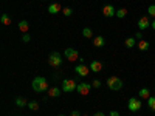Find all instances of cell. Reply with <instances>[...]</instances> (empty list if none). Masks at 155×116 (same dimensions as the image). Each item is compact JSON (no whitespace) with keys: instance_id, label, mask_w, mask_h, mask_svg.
<instances>
[{"instance_id":"9a60e30c","label":"cell","mask_w":155,"mask_h":116,"mask_svg":"<svg viewBox=\"0 0 155 116\" xmlns=\"http://www.w3.org/2000/svg\"><path fill=\"white\" fill-rule=\"evenodd\" d=\"M17 27H19V30L25 34V33H28V30H30V23H28L27 20H20Z\"/></svg>"},{"instance_id":"5bb4252c","label":"cell","mask_w":155,"mask_h":116,"mask_svg":"<svg viewBox=\"0 0 155 116\" xmlns=\"http://www.w3.org/2000/svg\"><path fill=\"white\" fill-rule=\"evenodd\" d=\"M62 9H64V8H62L59 3H56V2H54V3H51V5L48 6V12H50V14H58V12L62 11Z\"/></svg>"},{"instance_id":"52a82bcc","label":"cell","mask_w":155,"mask_h":116,"mask_svg":"<svg viewBox=\"0 0 155 116\" xmlns=\"http://www.w3.org/2000/svg\"><path fill=\"white\" fill-rule=\"evenodd\" d=\"M90 90H92V84H87V82H81V84H78V88H76V92L79 93L81 96H87L90 93Z\"/></svg>"},{"instance_id":"d6986e66","label":"cell","mask_w":155,"mask_h":116,"mask_svg":"<svg viewBox=\"0 0 155 116\" xmlns=\"http://www.w3.org/2000/svg\"><path fill=\"white\" fill-rule=\"evenodd\" d=\"M16 105L17 107H28V101L25 98H17L16 99Z\"/></svg>"},{"instance_id":"d590c367","label":"cell","mask_w":155,"mask_h":116,"mask_svg":"<svg viewBox=\"0 0 155 116\" xmlns=\"http://www.w3.org/2000/svg\"><path fill=\"white\" fill-rule=\"evenodd\" d=\"M42 2H45V0H42Z\"/></svg>"},{"instance_id":"4dcf8cb0","label":"cell","mask_w":155,"mask_h":116,"mask_svg":"<svg viewBox=\"0 0 155 116\" xmlns=\"http://www.w3.org/2000/svg\"><path fill=\"white\" fill-rule=\"evenodd\" d=\"M109 116H120V113L116 110H112V111H109Z\"/></svg>"},{"instance_id":"4316f807","label":"cell","mask_w":155,"mask_h":116,"mask_svg":"<svg viewBox=\"0 0 155 116\" xmlns=\"http://www.w3.org/2000/svg\"><path fill=\"white\" fill-rule=\"evenodd\" d=\"M22 40H23V42H30V40H31V37H30V34H27V33H25V34L22 36Z\"/></svg>"},{"instance_id":"f546056e","label":"cell","mask_w":155,"mask_h":116,"mask_svg":"<svg viewBox=\"0 0 155 116\" xmlns=\"http://www.w3.org/2000/svg\"><path fill=\"white\" fill-rule=\"evenodd\" d=\"M70 116H81V111H79V110H73V111L70 113Z\"/></svg>"},{"instance_id":"6da1fadb","label":"cell","mask_w":155,"mask_h":116,"mask_svg":"<svg viewBox=\"0 0 155 116\" xmlns=\"http://www.w3.org/2000/svg\"><path fill=\"white\" fill-rule=\"evenodd\" d=\"M31 87H33V90H34L36 93H44V92H47V90L50 88L47 79H45V77H42V76H36L34 79H33Z\"/></svg>"},{"instance_id":"e0dca14e","label":"cell","mask_w":155,"mask_h":116,"mask_svg":"<svg viewBox=\"0 0 155 116\" xmlns=\"http://www.w3.org/2000/svg\"><path fill=\"white\" fill-rule=\"evenodd\" d=\"M138 96L141 99H149L150 98V92H149V88H141L140 92H138Z\"/></svg>"},{"instance_id":"1f68e13d","label":"cell","mask_w":155,"mask_h":116,"mask_svg":"<svg viewBox=\"0 0 155 116\" xmlns=\"http://www.w3.org/2000/svg\"><path fill=\"white\" fill-rule=\"evenodd\" d=\"M93 116H106V113H102V111H96V113H93Z\"/></svg>"},{"instance_id":"30bf717a","label":"cell","mask_w":155,"mask_h":116,"mask_svg":"<svg viewBox=\"0 0 155 116\" xmlns=\"http://www.w3.org/2000/svg\"><path fill=\"white\" fill-rule=\"evenodd\" d=\"M102 14L106 17H113V16H116V9L113 8V5H106L102 8Z\"/></svg>"},{"instance_id":"8992f818","label":"cell","mask_w":155,"mask_h":116,"mask_svg":"<svg viewBox=\"0 0 155 116\" xmlns=\"http://www.w3.org/2000/svg\"><path fill=\"white\" fill-rule=\"evenodd\" d=\"M74 71H76L78 76L85 77V76H88V73L92 71V70H90V67H87L85 63H78V65L74 67Z\"/></svg>"},{"instance_id":"f1b7e54d","label":"cell","mask_w":155,"mask_h":116,"mask_svg":"<svg viewBox=\"0 0 155 116\" xmlns=\"http://www.w3.org/2000/svg\"><path fill=\"white\" fill-rule=\"evenodd\" d=\"M135 39H140V40H143V33L141 31H138V33H135V36H134Z\"/></svg>"},{"instance_id":"83f0119b","label":"cell","mask_w":155,"mask_h":116,"mask_svg":"<svg viewBox=\"0 0 155 116\" xmlns=\"http://www.w3.org/2000/svg\"><path fill=\"white\" fill-rule=\"evenodd\" d=\"M92 87H95V88H99V87H101V81H98V79H95V81L92 82Z\"/></svg>"},{"instance_id":"8fae6325","label":"cell","mask_w":155,"mask_h":116,"mask_svg":"<svg viewBox=\"0 0 155 116\" xmlns=\"http://www.w3.org/2000/svg\"><path fill=\"white\" fill-rule=\"evenodd\" d=\"M88 67H90V70H92L93 73H101L102 71V63L99 60H92Z\"/></svg>"},{"instance_id":"7c38bea8","label":"cell","mask_w":155,"mask_h":116,"mask_svg":"<svg viewBox=\"0 0 155 116\" xmlns=\"http://www.w3.org/2000/svg\"><path fill=\"white\" fill-rule=\"evenodd\" d=\"M61 92H62V88H59V87H50L48 88V96L54 99V98H58L61 95Z\"/></svg>"},{"instance_id":"44dd1931","label":"cell","mask_w":155,"mask_h":116,"mask_svg":"<svg viewBox=\"0 0 155 116\" xmlns=\"http://www.w3.org/2000/svg\"><path fill=\"white\" fill-rule=\"evenodd\" d=\"M82 34H84L85 39H92V37H93V31L90 30L88 27H84V28H82Z\"/></svg>"},{"instance_id":"9c48e42d","label":"cell","mask_w":155,"mask_h":116,"mask_svg":"<svg viewBox=\"0 0 155 116\" xmlns=\"http://www.w3.org/2000/svg\"><path fill=\"white\" fill-rule=\"evenodd\" d=\"M149 27H150V20H149V17L143 16V17L138 20V30H140V31H144V30H147Z\"/></svg>"},{"instance_id":"4fadbf2b","label":"cell","mask_w":155,"mask_h":116,"mask_svg":"<svg viewBox=\"0 0 155 116\" xmlns=\"http://www.w3.org/2000/svg\"><path fill=\"white\" fill-rule=\"evenodd\" d=\"M93 45L96 47V48H102L106 45V39H104V36H96L95 39H93Z\"/></svg>"},{"instance_id":"836d02e7","label":"cell","mask_w":155,"mask_h":116,"mask_svg":"<svg viewBox=\"0 0 155 116\" xmlns=\"http://www.w3.org/2000/svg\"><path fill=\"white\" fill-rule=\"evenodd\" d=\"M81 116H88V114H85V113H84V114H81Z\"/></svg>"},{"instance_id":"7402d4cb","label":"cell","mask_w":155,"mask_h":116,"mask_svg":"<svg viewBox=\"0 0 155 116\" xmlns=\"http://www.w3.org/2000/svg\"><path fill=\"white\" fill-rule=\"evenodd\" d=\"M126 16H127V9H126V8L116 9V17H118V19H124Z\"/></svg>"},{"instance_id":"ac0fdd59","label":"cell","mask_w":155,"mask_h":116,"mask_svg":"<svg viewBox=\"0 0 155 116\" xmlns=\"http://www.w3.org/2000/svg\"><path fill=\"white\" fill-rule=\"evenodd\" d=\"M137 47H138V50H140V51H147V50H149V42L143 39V40H140V42H138V45H137Z\"/></svg>"},{"instance_id":"d6a6232c","label":"cell","mask_w":155,"mask_h":116,"mask_svg":"<svg viewBox=\"0 0 155 116\" xmlns=\"http://www.w3.org/2000/svg\"><path fill=\"white\" fill-rule=\"evenodd\" d=\"M150 27H152V30H153V31H155V19H153V20H152V22H150Z\"/></svg>"},{"instance_id":"5b68a950","label":"cell","mask_w":155,"mask_h":116,"mask_svg":"<svg viewBox=\"0 0 155 116\" xmlns=\"http://www.w3.org/2000/svg\"><path fill=\"white\" fill-rule=\"evenodd\" d=\"M141 107H143V104H141V99L140 98H130L127 102V108L130 111H138Z\"/></svg>"},{"instance_id":"ba28073f","label":"cell","mask_w":155,"mask_h":116,"mask_svg":"<svg viewBox=\"0 0 155 116\" xmlns=\"http://www.w3.org/2000/svg\"><path fill=\"white\" fill-rule=\"evenodd\" d=\"M64 54H65V57H67L70 62H76V60H79V59H81V57H79V53H78L74 48H67Z\"/></svg>"},{"instance_id":"ffe728a7","label":"cell","mask_w":155,"mask_h":116,"mask_svg":"<svg viewBox=\"0 0 155 116\" xmlns=\"http://www.w3.org/2000/svg\"><path fill=\"white\" fill-rule=\"evenodd\" d=\"M0 22H2L5 27H9L11 25V17L8 14H2V17H0Z\"/></svg>"},{"instance_id":"cb8c5ba5","label":"cell","mask_w":155,"mask_h":116,"mask_svg":"<svg viewBox=\"0 0 155 116\" xmlns=\"http://www.w3.org/2000/svg\"><path fill=\"white\" fill-rule=\"evenodd\" d=\"M147 107H149L152 111H155V96H150V98L147 99Z\"/></svg>"},{"instance_id":"d4e9b609","label":"cell","mask_w":155,"mask_h":116,"mask_svg":"<svg viewBox=\"0 0 155 116\" xmlns=\"http://www.w3.org/2000/svg\"><path fill=\"white\" fill-rule=\"evenodd\" d=\"M147 14H149L150 17L155 19V5H150V6L147 8Z\"/></svg>"},{"instance_id":"2e32d148","label":"cell","mask_w":155,"mask_h":116,"mask_svg":"<svg viewBox=\"0 0 155 116\" xmlns=\"http://www.w3.org/2000/svg\"><path fill=\"white\" fill-rule=\"evenodd\" d=\"M124 45H126V48H134V47L138 45V42H137L135 37H127L126 42H124Z\"/></svg>"},{"instance_id":"484cf974","label":"cell","mask_w":155,"mask_h":116,"mask_svg":"<svg viewBox=\"0 0 155 116\" xmlns=\"http://www.w3.org/2000/svg\"><path fill=\"white\" fill-rule=\"evenodd\" d=\"M62 12H64V16H67V17H70V16L73 14V9L67 6V8H64V9H62Z\"/></svg>"},{"instance_id":"3957f363","label":"cell","mask_w":155,"mask_h":116,"mask_svg":"<svg viewBox=\"0 0 155 116\" xmlns=\"http://www.w3.org/2000/svg\"><path fill=\"white\" fill-rule=\"evenodd\" d=\"M47 62H48V65H50V67L59 68V67L62 65V56H61V53H58V51H53V53L48 56Z\"/></svg>"},{"instance_id":"e575fe53","label":"cell","mask_w":155,"mask_h":116,"mask_svg":"<svg viewBox=\"0 0 155 116\" xmlns=\"http://www.w3.org/2000/svg\"><path fill=\"white\" fill-rule=\"evenodd\" d=\"M59 116H65V114H59Z\"/></svg>"},{"instance_id":"277c9868","label":"cell","mask_w":155,"mask_h":116,"mask_svg":"<svg viewBox=\"0 0 155 116\" xmlns=\"http://www.w3.org/2000/svg\"><path fill=\"white\" fill-rule=\"evenodd\" d=\"M78 88V84L73 79H64L62 81V92L64 93H71Z\"/></svg>"},{"instance_id":"603a6c76","label":"cell","mask_w":155,"mask_h":116,"mask_svg":"<svg viewBox=\"0 0 155 116\" xmlns=\"http://www.w3.org/2000/svg\"><path fill=\"white\" fill-rule=\"evenodd\" d=\"M28 108L33 110V111H37L39 110V102L37 101H30L28 102Z\"/></svg>"},{"instance_id":"7a4b0ae2","label":"cell","mask_w":155,"mask_h":116,"mask_svg":"<svg viewBox=\"0 0 155 116\" xmlns=\"http://www.w3.org/2000/svg\"><path fill=\"white\" fill-rule=\"evenodd\" d=\"M107 87L112 92H118V90L123 88V81L118 76H110V77H107Z\"/></svg>"}]
</instances>
